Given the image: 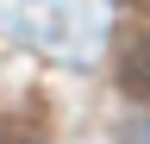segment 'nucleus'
I'll list each match as a JSON object with an SVG mask.
<instances>
[{"instance_id": "nucleus-2", "label": "nucleus", "mask_w": 150, "mask_h": 144, "mask_svg": "<svg viewBox=\"0 0 150 144\" xmlns=\"http://www.w3.org/2000/svg\"><path fill=\"white\" fill-rule=\"evenodd\" d=\"M112 144H150V113H131L119 132H112Z\"/></svg>"}, {"instance_id": "nucleus-1", "label": "nucleus", "mask_w": 150, "mask_h": 144, "mask_svg": "<svg viewBox=\"0 0 150 144\" xmlns=\"http://www.w3.org/2000/svg\"><path fill=\"white\" fill-rule=\"evenodd\" d=\"M119 75H125V88L131 94H150V19L125 38V57H119Z\"/></svg>"}]
</instances>
